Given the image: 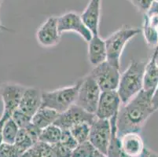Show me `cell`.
Returning a JSON list of instances; mask_svg holds the SVG:
<instances>
[{
	"instance_id": "1",
	"label": "cell",
	"mask_w": 158,
	"mask_h": 157,
	"mask_svg": "<svg viewBox=\"0 0 158 157\" xmlns=\"http://www.w3.org/2000/svg\"><path fill=\"white\" fill-rule=\"evenodd\" d=\"M153 93L142 90L119 109L116 128L117 136L127 133H140L150 116L155 111L152 105Z\"/></svg>"
},
{
	"instance_id": "2",
	"label": "cell",
	"mask_w": 158,
	"mask_h": 157,
	"mask_svg": "<svg viewBox=\"0 0 158 157\" xmlns=\"http://www.w3.org/2000/svg\"><path fill=\"white\" fill-rule=\"evenodd\" d=\"M146 62L132 60L120 76L117 93L122 104H126L143 90V76Z\"/></svg>"
},
{
	"instance_id": "3",
	"label": "cell",
	"mask_w": 158,
	"mask_h": 157,
	"mask_svg": "<svg viewBox=\"0 0 158 157\" xmlns=\"http://www.w3.org/2000/svg\"><path fill=\"white\" fill-rule=\"evenodd\" d=\"M140 32L141 30L138 28L123 26L105 39L108 62L120 69V57L126 44Z\"/></svg>"
},
{
	"instance_id": "4",
	"label": "cell",
	"mask_w": 158,
	"mask_h": 157,
	"mask_svg": "<svg viewBox=\"0 0 158 157\" xmlns=\"http://www.w3.org/2000/svg\"><path fill=\"white\" fill-rule=\"evenodd\" d=\"M81 80L73 86L52 91H42V106L55 110L59 114L75 105Z\"/></svg>"
},
{
	"instance_id": "5",
	"label": "cell",
	"mask_w": 158,
	"mask_h": 157,
	"mask_svg": "<svg viewBox=\"0 0 158 157\" xmlns=\"http://www.w3.org/2000/svg\"><path fill=\"white\" fill-rule=\"evenodd\" d=\"M101 94L102 90L96 83L95 80L92 76L87 75L81 80L75 104L86 112L95 115Z\"/></svg>"
},
{
	"instance_id": "6",
	"label": "cell",
	"mask_w": 158,
	"mask_h": 157,
	"mask_svg": "<svg viewBox=\"0 0 158 157\" xmlns=\"http://www.w3.org/2000/svg\"><path fill=\"white\" fill-rule=\"evenodd\" d=\"M102 92L117 90L120 83V69L112 65L107 60L94 66L90 72Z\"/></svg>"
},
{
	"instance_id": "7",
	"label": "cell",
	"mask_w": 158,
	"mask_h": 157,
	"mask_svg": "<svg viewBox=\"0 0 158 157\" xmlns=\"http://www.w3.org/2000/svg\"><path fill=\"white\" fill-rule=\"evenodd\" d=\"M25 86L12 82H6L0 85V98L3 104L2 114L11 117L13 112L18 109Z\"/></svg>"
},
{
	"instance_id": "8",
	"label": "cell",
	"mask_w": 158,
	"mask_h": 157,
	"mask_svg": "<svg viewBox=\"0 0 158 157\" xmlns=\"http://www.w3.org/2000/svg\"><path fill=\"white\" fill-rule=\"evenodd\" d=\"M111 133L110 121L96 117L94 122L90 125L89 142L98 150L107 155Z\"/></svg>"
},
{
	"instance_id": "9",
	"label": "cell",
	"mask_w": 158,
	"mask_h": 157,
	"mask_svg": "<svg viewBox=\"0 0 158 157\" xmlns=\"http://www.w3.org/2000/svg\"><path fill=\"white\" fill-rule=\"evenodd\" d=\"M95 119V115L86 112L75 104L65 112L59 114L54 124L61 130H69L80 123H87L91 125Z\"/></svg>"
},
{
	"instance_id": "10",
	"label": "cell",
	"mask_w": 158,
	"mask_h": 157,
	"mask_svg": "<svg viewBox=\"0 0 158 157\" xmlns=\"http://www.w3.org/2000/svg\"><path fill=\"white\" fill-rule=\"evenodd\" d=\"M58 29L61 34L66 31H73L80 35L88 43L93 37L91 31L87 28L81 19L80 14L75 12H69L57 17Z\"/></svg>"
},
{
	"instance_id": "11",
	"label": "cell",
	"mask_w": 158,
	"mask_h": 157,
	"mask_svg": "<svg viewBox=\"0 0 158 157\" xmlns=\"http://www.w3.org/2000/svg\"><path fill=\"white\" fill-rule=\"evenodd\" d=\"M122 105L117 90L103 91L100 96L95 116L98 119L110 120L118 114Z\"/></svg>"
},
{
	"instance_id": "12",
	"label": "cell",
	"mask_w": 158,
	"mask_h": 157,
	"mask_svg": "<svg viewBox=\"0 0 158 157\" xmlns=\"http://www.w3.org/2000/svg\"><path fill=\"white\" fill-rule=\"evenodd\" d=\"M38 43L44 47H52L58 44L61 33L58 29L57 17H51L40 26L36 32Z\"/></svg>"
},
{
	"instance_id": "13",
	"label": "cell",
	"mask_w": 158,
	"mask_h": 157,
	"mask_svg": "<svg viewBox=\"0 0 158 157\" xmlns=\"http://www.w3.org/2000/svg\"><path fill=\"white\" fill-rule=\"evenodd\" d=\"M42 106V91L35 87H26L18 109L31 118Z\"/></svg>"
},
{
	"instance_id": "14",
	"label": "cell",
	"mask_w": 158,
	"mask_h": 157,
	"mask_svg": "<svg viewBox=\"0 0 158 157\" xmlns=\"http://www.w3.org/2000/svg\"><path fill=\"white\" fill-rule=\"evenodd\" d=\"M101 4L102 0H90L84 12L80 14L82 21L93 35H99Z\"/></svg>"
},
{
	"instance_id": "15",
	"label": "cell",
	"mask_w": 158,
	"mask_h": 157,
	"mask_svg": "<svg viewBox=\"0 0 158 157\" xmlns=\"http://www.w3.org/2000/svg\"><path fill=\"white\" fill-rule=\"evenodd\" d=\"M120 138V146L125 155L129 157H139L145 149L144 142L139 133H127Z\"/></svg>"
},
{
	"instance_id": "16",
	"label": "cell",
	"mask_w": 158,
	"mask_h": 157,
	"mask_svg": "<svg viewBox=\"0 0 158 157\" xmlns=\"http://www.w3.org/2000/svg\"><path fill=\"white\" fill-rule=\"evenodd\" d=\"M88 59L93 66H96L107 60L106 42L100 35H93L88 42Z\"/></svg>"
},
{
	"instance_id": "17",
	"label": "cell",
	"mask_w": 158,
	"mask_h": 157,
	"mask_svg": "<svg viewBox=\"0 0 158 157\" xmlns=\"http://www.w3.org/2000/svg\"><path fill=\"white\" fill-rule=\"evenodd\" d=\"M158 85V64L156 52H153L151 57L146 64L143 76V90L153 93Z\"/></svg>"
},
{
	"instance_id": "18",
	"label": "cell",
	"mask_w": 158,
	"mask_h": 157,
	"mask_svg": "<svg viewBox=\"0 0 158 157\" xmlns=\"http://www.w3.org/2000/svg\"><path fill=\"white\" fill-rule=\"evenodd\" d=\"M59 116V113L51 109L46 107H41L35 114L31 118V123L43 130L47 126L54 124L56 119Z\"/></svg>"
},
{
	"instance_id": "19",
	"label": "cell",
	"mask_w": 158,
	"mask_h": 157,
	"mask_svg": "<svg viewBox=\"0 0 158 157\" xmlns=\"http://www.w3.org/2000/svg\"><path fill=\"white\" fill-rule=\"evenodd\" d=\"M21 157H55V155L51 145L39 141L24 152Z\"/></svg>"
},
{
	"instance_id": "20",
	"label": "cell",
	"mask_w": 158,
	"mask_h": 157,
	"mask_svg": "<svg viewBox=\"0 0 158 157\" xmlns=\"http://www.w3.org/2000/svg\"><path fill=\"white\" fill-rule=\"evenodd\" d=\"M61 133L62 130L61 128L55 124H51L41 130L39 141L49 145H54L60 142Z\"/></svg>"
},
{
	"instance_id": "21",
	"label": "cell",
	"mask_w": 158,
	"mask_h": 157,
	"mask_svg": "<svg viewBox=\"0 0 158 157\" xmlns=\"http://www.w3.org/2000/svg\"><path fill=\"white\" fill-rule=\"evenodd\" d=\"M72 157H108L102 152L98 150L89 141L79 144L73 150Z\"/></svg>"
},
{
	"instance_id": "22",
	"label": "cell",
	"mask_w": 158,
	"mask_h": 157,
	"mask_svg": "<svg viewBox=\"0 0 158 157\" xmlns=\"http://www.w3.org/2000/svg\"><path fill=\"white\" fill-rule=\"evenodd\" d=\"M19 130L20 128L13 120L12 118H9L4 123L2 127V142L7 144H14Z\"/></svg>"
},
{
	"instance_id": "23",
	"label": "cell",
	"mask_w": 158,
	"mask_h": 157,
	"mask_svg": "<svg viewBox=\"0 0 158 157\" xmlns=\"http://www.w3.org/2000/svg\"><path fill=\"white\" fill-rule=\"evenodd\" d=\"M35 143H36V142H35L34 139L30 136L26 130L20 129L18 136L16 138L14 145L21 151V153L24 154V152H26Z\"/></svg>"
},
{
	"instance_id": "24",
	"label": "cell",
	"mask_w": 158,
	"mask_h": 157,
	"mask_svg": "<svg viewBox=\"0 0 158 157\" xmlns=\"http://www.w3.org/2000/svg\"><path fill=\"white\" fill-rule=\"evenodd\" d=\"M90 130V124L87 123H83L73 126L71 129H69V130L77 142L79 144H82L89 141Z\"/></svg>"
},
{
	"instance_id": "25",
	"label": "cell",
	"mask_w": 158,
	"mask_h": 157,
	"mask_svg": "<svg viewBox=\"0 0 158 157\" xmlns=\"http://www.w3.org/2000/svg\"><path fill=\"white\" fill-rule=\"evenodd\" d=\"M143 31L146 43L149 47L156 48L158 45V29L153 28L144 21Z\"/></svg>"
},
{
	"instance_id": "26",
	"label": "cell",
	"mask_w": 158,
	"mask_h": 157,
	"mask_svg": "<svg viewBox=\"0 0 158 157\" xmlns=\"http://www.w3.org/2000/svg\"><path fill=\"white\" fill-rule=\"evenodd\" d=\"M22 155L14 144L2 142L0 145V157H21Z\"/></svg>"
},
{
	"instance_id": "27",
	"label": "cell",
	"mask_w": 158,
	"mask_h": 157,
	"mask_svg": "<svg viewBox=\"0 0 158 157\" xmlns=\"http://www.w3.org/2000/svg\"><path fill=\"white\" fill-rule=\"evenodd\" d=\"M11 118L15 122L16 124L18 125L20 129L25 128L31 122V118L28 116V115L25 114L24 112H23L22 111L20 110L19 109H18L13 112Z\"/></svg>"
},
{
	"instance_id": "28",
	"label": "cell",
	"mask_w": 158,
	"mask_h": 157,
	"mask_svg": "<svg viewBox=\"0 0 158 157\" xmlns=\"http://www.w3.org/2000/svg\"><path fill=\"white\" fill-rule=\"evenodd\" d=\"M60 142L64 146H65L66 148H68L72 151L74 150L79 145V143L75 139V138L71 134L69 130H62Z\"/></svg>"
},
{
	"instance_id": "29",
	"label": "cell",
	"mask_w": 158,
	"mask_h": 157,
	"mask_svg": "<svg viewBox=\"0 0 158 157\" xmlns=\"http://www.w3.org/2000/svg\"><path fill=\"white\" fill-rule=\"evenodd\" d=\"M51 146L54 150L55 157H72L73 151L66 148L60 142L54 144V145H51Z\"/></svg>"
},
{
	"instance_id": "30",
	"label": "cell",
	"mask_w": 158,
	"mask_h": 157,
	"mask_svg": "<svg viewBox=\"0 0 158 157\" xmlns=\"http://www.w3.org/2000/svg\"><path fill=\"white\" fill-rule=\"evenodd\" d=\"M135 6L138 10L143 14L148 12L154 0H129Z\"/></svg>"
},
{
	"instance_id": "31",
	"label": "cell",
	"mask_w": 158,
	"mask_h": 157,
	"mask_svg": "<svg viewBox=\"0 0 158 157\" xmlns=\"http://www.w3.org/2000/svg\"><path fill=\"white\" fill-rule=\"evenodd\" d=\"M151 102L153 109L156 112V111L158 110V85L154 90V91H153V95H152Z\"/></svg>"
},
{
	"instance_id": "32",
	"label": "cell",
	"mask_w": 158,
	"mask_h": 157,
	"mask_svg": "<svg viewBox=\"0 0 158 157\" xmlns=\"http://www.w3.org/2000/svg\"><path fill=\"white\" fill-rule=\"evenodd\" d=\"M139 157H158V153L145 147L144 150Z\"/></svg>"
},
{
	"instance_id": "33",
	"label": "cell",
	"mask_w": 158,
	"mask_h": 157,
	"mask_svg": "<svg viewBox=\"0 0 158 157\" xmlns=\"http://www.w3.org/2000/svg\"><path fill=\"white\" fill-rule=\"evenodd\" d=\"M9 116H6V115L2 114L1 117H0V145L2 143V127H3L4 123L7 119H9Z\"/></svg>"
},
{
	"instance_id": "34",
	"label": "cell",
	"mask_w": 158,
	"mask_h": 157,
	"mask_svg": "<svg viewBox=\"0 0 158 157\" xmlns=\"http://www.w3.org/2000/svg\"><path fill=\"white\" fill-rule=\"evenodd\" d=\"M155 52H156V61H157V64H158V47H156L155 48Z\"/></svg>"
},
{
	"instance_id": "35",
	"label": "cell",
	"mask_w": 158,
	"mask_h": 157,
	"mask_svg": "<svg viewBox=\"0 0 158 157\" xmlns=\"http://www.w3.org/2000/svg\"><path fill=\"white\" fill-rule=\"evenodd\" d=\"M2 28V25H1V24H0V28Z\"/></svg>"
},
{
	"instance_id": "36",
	"label": "cell",
	"mask_w": 158,
	"mask_h": 157,
	"mask_svg": "<svg viewBox=\"0 0 158 157\" xmlns=\"http://www.w3.org/2000/svg\"><path fill=\"white\" fill-rule=\"evenodd\" d=\"M157 47H158V45H157Z\"/></svg>"
}]
</instances>
